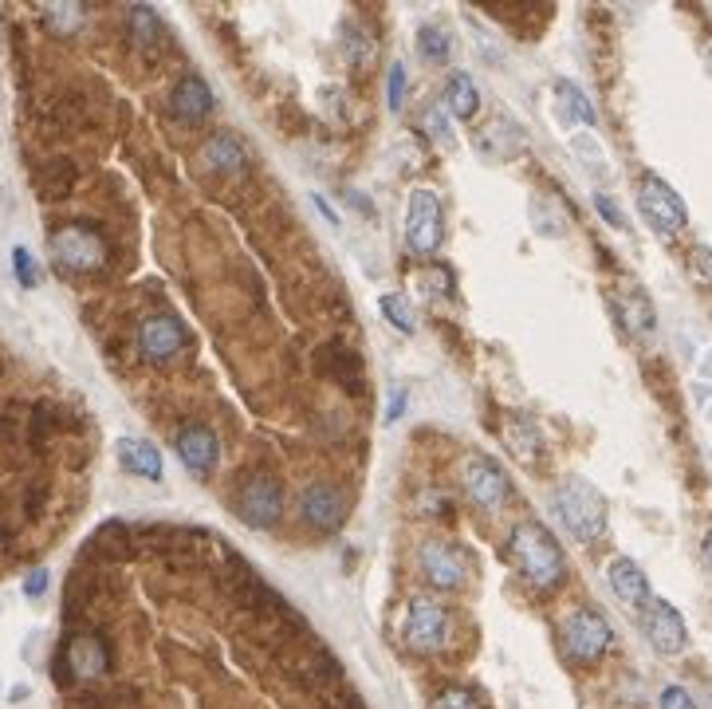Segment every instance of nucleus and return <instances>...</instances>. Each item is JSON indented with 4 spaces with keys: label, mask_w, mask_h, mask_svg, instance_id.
<instances>
[{
    "label": "nucleus",
    "mask_w": 712,
    "mask_h": 709,
    "mask_svg": "<svg viewBox=\"0 0 712 709\" xmlns=\"http://www.w3.org/2000/svg\"><path fill=\"white\" fill-rule=\"evenodd\" d=\"M512 559L524 572V579L536 587H559L567 576L564 548L555 544V536L539 521H524L512 532Z\"/></svg>",
    "instance_id": "1"
},
{
    "label": "nucleus",
    "mask_w": 712,
    "mask_h": 709,
    "mask_svg": "<svg viewBox=\"0 0 712 709\" xmlns=\"http://www.w3.org/2000/svg\"><path fill=\"white\" fill-rule=\"evenodd\" d=\"M555 513L564 521V528L571 532L575 541H598L607 528V501L590 485L587 477H564L555 485Z\"/></svg>",
    "instance_id": "2"
},
{
    "label": "nucleus",
    "mask_w": 712,
    "mask_h": 709,
    "mask_svg": "<svg viewBox=\"0 0 712 709\" xmlns=\"http://www.w3.org/2000/svg\"><path fill=\"white\" fill-rule=\"evenodd\" d=\"M52 260L60 265V273L68 276H91L103 273L111 248H106V237L95 229L91 222H68L52 233Z\"/></svg>",
    "instance_id": "3"
},
{
    "label": "nucleus",
    "mask_w": 712,
    "mask_h": 709,
    "mask_svg": "<svg viewBox=\"0 0 712 709\" xmlns=\"http://www.w3.org/2000/svg\"><path fill=\"white\" fill-rule=\"evenodd\" d=\"M638 205H642L646 222H650L661 237H678L689 222L685 202H681V197L673 194V186L658 174H642V182H638Z\"/></svg>",
    "instance_id": "4"
},
{
    "label": "nucleus",
    "mask_w": 712,
    "mask_h": 709,
    "mask_svg": "<svg viewBox=\"0 0 712 709\" xmlns=\"http://www.w3.org/2000/svg\"><path fill=\"white\" fill-rule=\"evenodd\" d=\"M610 638H615L610 635V623L598 612H590V607H579V612L567 615L564 647L575 662H598L610 650Z\"/></svg>",
    "instance_id": "5"
},
{
    "label": "nucleus",
    "mask_w": 712,
    "mask_h": 709,
    "mask_svg": "<svg viewBox=\"0 0 712 709\" xmlns=\"http://www.w3.org/2000/svg\"><path fill=\"white\" fill-rule=\"evenodd\" d=\"M441 237H445V229H441L437 194L433 189H414L410 209H405V245L414 248L417 257H430V253H437Z\"/></svg>",
    "instance_id": "6"
},
{
    "label": "nucleus",
    "mask_w": 712,
    "mask_h": 709,
    "mask_svg": "<svg viewBox=\"0 0 712 709\" xmlns=\"http://www.w3.org/2000/svg\"><path fill=\"white\" fill-rule=\"evenodd\" d=\"M283 513V489L276 477H248L237 489V516L248 528H272Z\"/></svg>",
    "instance_id": "7"
},
{
    "label": "nucleus",
    "mask_w": 712,
    "mask_h": 709,
    "mask_svg": "<svg viewBox=\"0 0 712 709\" xmlns=\"http://www.w3.org/2000/svg\"><path fill=\"white\" fill-rule=\"evenodd\" d=\"M642 630L646 638H650V647L658 650V655H681L689 643L685 635V619H681V612L673 607V603L665 599H650L642 607Z\"/></svg>",
    "instance_id": "8"
},
{
    "label": "nucleus",
    "mask_w": 712,
    "mask_h": 709,
    "mask_svg": "<svg viewBox=\"0 0 712 709\" xmlns=\"http://www.w3.org/2000/svg\"><path fill=\"white\" fill-rule=\"evenodd\" d=\"M465 489H468V496H473L476 505L493 508V513L512 501L508 473H504L493 458H484V453H476V458L465 461Z\"/></svg>",
    "instance_id": "9"
},
{
    "label": "nucleus",
    "mask_w": 712,
    "mask_h": 709,
    "mask_svg": "<svg viewBox=\"0 0 712 709\" xmlns=\"http://www.w3.org/2000/svg\"><path fill=\"white\" fill-rule=\"evenodd\" d=\"M448 635V615L441 603L433 599H414L405 612V638L414 650H437Z\"/></svg>",
    "instance_id": "10"
},
{
    "label": "nucleus",
    "mask_w": 712,
    "mask_h": 709,
    "mask_svg": "<svg viewBox=\"0 0 712 709\" xmlns=\"http://www.w3.org/2000/svg\"><path fill=\"white\" fill-rule=\"evenodd\" d=\"M185 328L182 319L174 316H149L138 331V343H142V354H146L149 363H169L177 354L185 351Z\"/></svg>",
    "instance_id": "11"
},
{
    "label": "nucleus",
    "mask_w": 712,
    "mask_h": 709,
    "mask_svg": "<svg viewBox=\"0 0 712 709\" xmlns=\"http://www.w3.org/2000/svg\"><path fill=\"white\" fill-rule=\"evenodd\" d=\"M299 508H303V521L319 532H339L347 521V496L334 485H327V481L311 485L308 493H303V501H299Z\"/></svg>",
    "instance_id": "12"
},
{
    "label": "nucleus",
    "mask_w": 712,
    "mask_h": 709,
    "mask_svg": "<svg viewBox=\"0 0 712 709\" xmlns=\"http://www.w3.org/2000/svg\"><path fill=\"white\" fill-rule=\"evenodd\" d=\"M422 567H425V576H430V584L445 587V592L465 587V579H468V564H465V556H461V548H453V544H445V541L425 544Z\"/></svg>",
    "instance_id": "13"
},
{
    "label": "nucleus",
    "mask_w": 712,
    "mask_h": 709,
    "mask_svg": "<svg viewBox=\"0 0 712 709\" xmlns=\"http://www.w3.org/2000/svg\"><path fill=\"white\" fill-rule=\"evenodd\" d=\"M177 458L185 461V470L197 473V477H209L217 470V458H220V445L213 438L209 425H185L177 434Z\"/></svg>",
    "instance_id": "14"
},
{
    "label": "nucleus",
    "mask_w": 712,
    "mask_h": 709,
    "mask_svg": "<svg viewBox=\"0 0 712 709\" xmlns=\"http://www.w3.org/2000/svg\"><path fill=\"white\" fill-rule=\"evenodd\" d=\"M169 111H174L177 123H202L213 111V91L202 75H182L169 95Z\"/></svg>",
    "instance_id": "15"
},
{
    "label": "nucleus",
    "mask_w": 712,
    "mask_h": 709,
    "mask_svg": "<svg viewBox=\"0 0 712 709\" xmlns=\"http://www.w3.org/2000/svg\"><path fill=\"white\" fill-rule=\"evenodd\" d=\"M126 24H131V35H134V48H138V55H146L149 63L166 52L169 32H166V24H162V17L154 9H146V4H134V9L126 12Z\"/></svg>",
    "instance_id": "16"
},
{
    "label": "nucleus",
    "mask_w": 712,
    "mask_h": 709,
    "mask_svg": "<svg viewBox=\"0 0 712 709\" xmlns=\"http://www.w3.org/2000/svg\"><path fill=\"white\" fill-rule=\"evenodd\" d=\"M607 576H610V587H615V595L626 603V607H638V612H642L646 603H650V579H646V572L633 564L630 556L610 559Z\"/></svg>",
    "instance_id": "17"
},
{
    "label": "nucleus",
    "mask_w": 712,
    "mask_h": 709,
    "mask_svg": "<svg viewBox=\"0 0 712 709\" xmlns=\"http://www.w3.org/2000/svg\"><path fill=\"white\" fill-rule=\"evenodd\" d=\"M319 367H323V371L331 374L343 390H351V394H359L362 390V359L354 351H347V347H339V343L323 347Z\"/></svg>",
    "instance_id": "18"
},
{
    "label": "nucleus",
    "mask_w": 712,
    "mask_h": 709,
    "mask_svg": "<svg viewBox=\"0 0 712 709\" xmlns=\"http://www.w3.org/2000/svg\"><path fill=\"white\" fill-rule=\"evenodd\" d=\"M615 308L633 336H653V304L646 300V292H638V288H618Z\"/></svg>",
    "instance_id": "19"
},
{
    "label": "nucleus",
    "mask_w": 712,
    "mask_h": 709,
    "mask_svg": "<svg viewBox=\"0 0 712 709\" xmlns=\"http://www.w3.org/2000/svg\"><path fill=\"white\" fill-rule=\"evenodd\" d=\"M205 162H209V169H217V174H240L248 158H245V146H240L229 131H220L205 142Z\"/></svg>",
    "instance_id": "20"
},
{
    "label": "nucleus",
    "mask_w": 712,
    "mask_h": 709,
    "mask_svg": "<svg viewBox=\"0 0 712 709\" xmlns=\"http://www.w3.org/2000/svg\"><path fill=\"white\" fill-rule=\"evenodd\" d=\"M118 461H123V470L138 473L146 481H162V458L154 445L146 442H134V438H123L118 442Z\"/></svg>",
    "instance_id": "21"
},
{
    "label": "nucleus",
    "mask_w": 712,
    "mask_h": 709,
    "mask_svg": "<svg viewBox=\"0 0 712 709\" xmlns=\"http://www.w3.org/2000/svg\"><path fill=\"white\" fill-rule=\"evenodd\" d=\"M445 106H448V115H457V119H473L476 111H481V91H476V83L468 80L465 71L448 75V83H445Z\"/></svg>",
    "instance_id": "22"
},
{
    "label": "nucleus",
    "mask_w": 712,
    "mask_h": 709,
    "mask_svg": "<svg viewBox=\"0 0 712 709\" xmlns=\"http://www.w3.org/2000/svg\"><path fill=\"white\" fill-rule=\"evenodd\" d=\"M532 225H536V233H544V237H564V233H567V213L559 209L555 194H536V197H532Z\"/></svg>",
    "instance_id": "23"
},
{
    "label": "nucleus",
    "mask_w": 712,
    "mask_h": 709,
    "mask_svg": "<svg viewBox=\"0 0 712 709\" xmlns=\"http://www.w3.org/2000/svg\"><path fill=\"white\" fill-rule=\"evenodd\" d=\"M555 91H559V99H564V111L575 119V123L595 126V106L587 103V95H582V91L575 88L571 80H559V83H555Z\"/></svg>",
    "instance_id": "24"
},
{
    "label": "nucleus",
    "mask_w": 712,
    "mask_h": 709,
    "mask_svg": "<svg viewBox=\"0 0 712 709\" xmlns=\"http://www.w3.org/2000/svg\"><path fill=\"white\" fill-rule=\"evenodd\" d=\"M379 308H382V316H386L398 331H405V336H410V331L417 328L414 308H410V300H405L402 292H386V296H382V300H379Z\"/></svg>",
    "instance_id": "25"
},
{
    "label": "nucleus",
    "mask_w": 712,
    "mask_h": 709,
    "mask_svg": "<svg viewBox=\"0 0 712 709\" xmlns=\"http://www.w3.org/2000/svg\"><path fill=\"white\" fill-rule=\"evenodd\" d=\"M448 35L441 32V28H422L417 32V52H422V60H430V63H445L448 60Z\"/></svg>",
    "instance_id": "26"
},
{
    "label": "nucleus",
    "mask_w": 712,
    "mask_h": 709,
    "mask_svg": "<svg viewBox=\"0 0 712 709\" xmlns=\"http://www.w3.org/2000/svg\"><path fill=\"white\" fill-rule=\"evenodd\" d=\"M504 438H508L512 453H519V458H524V461H532V458H536L539 434H536V430H532V425H524V422L508 425V430H504Z\"/></svg>",
    "instance_id": "27"
},
{
    "label": "nucleus",
    "mask_w": 712,
    "mask_h": 709,
    "mask_svg": "<svg viewBox=\"0 0 712 709\" xmlns=\"http://www.w3.org/2000/svg\"><path fill=\"white\" fill-rule=\"evenodd\" d=\"M343 44H347V55H351V63H359L362 71L374 63V52H379V48H374V40H370L367 32H354V28H347Z\"/></svg>",
    "instance_id": "28"
},
{
    "label": "nucleus",
    "mask_w": 712,
    "mask_h": 709,
    "mask_svg": "<svg viewBox=\"0 0 712 709\" xmlns=\"http://www.w3.org/2000/svg\"><path fill=\"white\" fill-rule=\"evenodd\" d=\"M433 709H484L481 698H476L473 690H461V686H453V690H445L437 701H433Z\"/></svg>",
    "instance_id": "29"
},
{
    "label": "nucleus",
    "mask_w": 712,
    "mask_h": 709,
    "mask_svg": "<svg viewBox=\"0 0 712 709\" xmlns=\"http://www.w3.org/2000/svg\"><path fill=\"white\" fill-rule=\"evenodd\" d=\"M417 280H422L425 296H445L448 288H453V273H448V268H441V265L437 268H425Z\"/></svg>",
    "instance_id": "30"
},
{
    "label": "nucleus",
    "mask_w": 712,
    "mask_h": 709,
    "mask_svg": "<svg viewBox=\"0 0 712 709\" xmlns=\"http://www.w3.org/2000/svg\"><path fill=\"white\" fill-rule=\"evenodd\" d=\"M386 103H390V111H402V103H405V68H402V63H390Z\"/></svg>",
    "instance_id": "31"
},
{
    "label": "nucleus",
    "mask_w": 712,
    "mask_h": 709,
    "mask_svg": "<svg viewBox=\"0 0 712 709\" xmlns=\"http://www.w3.org/2000/svg\"><path fill=\"white\" fill-rule=\"evenodd\" d=\"M661 709H696V701L689 698L685 686H665L661 690Z\"/></svg>",
    "instance_id": "32"
},
{
    "label": "nucleus",
    "mask_w": 712,
    "mask_h": 709,
    "mask_svg": "<svg viewBox=\"0 0 712 709\" xmlns=\"http://www.w3.org/2000/svg\"><path fill=\"white\" fill-rule=\"evenodd\" d=\"M595 205H598V213H602V217H607V222L615 225V229H626V217H622V209H618V205L610 202L607 194H598V197H595Z\"/></svg>",
    "instance_id": "33"
},
{
    "label": "nucleus",
    "mask_w": 712,
    "mask_h": 709,
    "mask_svg": "<svg viewBox=\"0 0 712 709\" xmlns=\"http://www.w3.org/2000/svg\"><path fill=\"white\" fill-rule=\"evenodd\" d=\"M693 273L701 276V280L712 284V248H696V253H693Z\"/></svg>",
    "instance_id": "34"
},
{
    "label": "nucleus",
    "mask_w": 712,
    "mask_h": 709,
    "mask_svg": "<svg viewBox=\"0 0 712 709\" xmlns=\"http://www.w3.org/2000/svg\"><path fill=\"white\" fill-rule=\"evenodd\" d=\"M425 126H430V134L437 142H453V134H448V126H445V119H441V111H430V115H425Z\"/></svg>",
    "instance_id": "35"
},
{
    "label": "nucleus",
    "mask_w": 712,
    "mask_h": 709,
    "mask_svg": "<svg viewBox=\"0 0 712 709\" xmlns=\"http://www.w3.org/2000/svg\"><path fill=\"white\" fill-rule=\"evenodd\" d=\"M402 414H405V390L398 387V390H394V399L386 402V422H398Z\"/></svg>",
    "instance_id": "36"
},
{
    "label": "nucleus",
    "mask_w": 712,
    "mask_h": 709,
    "mask_svg": "<svg viewBox=\"0 0 712 709\" xmlns=\"http://www.w3.org/2000/svg\"><path fill=\"white\" fill-rule=\"evenodd\" d=\"M17 273H20V280H24V288H32V260H28L24 248H17Z\"/></svg>",
    "instance_id": "37"
},
{
    "label": "nucleus",
    "mask_w": 712,
    "mask_h": 709,
    "mask_svg": "<svg viewBox=\"0 0 712 709\" xmlns=\"http://www.w3.org/2000/svg\"><path fill=\"white\" fill-rule=\"evenodd\" d=\"M28 595H40L48 587V572H32V576H28Z\"/></svg>",
    "instance_id": "38"
},
{
    "label": "nucleus",
    "mask_w": 712,
    "mask_h": 709,
    "mask_svg": "<svg viewBox=\"0 0 712 709\" xmlns=\"http://www.w3.org/2000/svg\"><path fill=\"white\" fill-rule=\"evenodd\" d=\"M704 559H709V567H712V528L704 532Z\"/></svg>",
    "instance_id": "39"
},
{
    "label": "nucleus",
    "mask_w": 712,
    "mask_h": 709,
    "mask_svg": "<svg viewBox=\"0 0 712 709\" xmlns=\"http://www.w3.org/2000/svg\"><path fill=\"white\" fill-rule=\"evenodd\" d=\"M709 68H712V48H709Z\"/></svg>",
    "instance_id": "40"
}]
</instances>
